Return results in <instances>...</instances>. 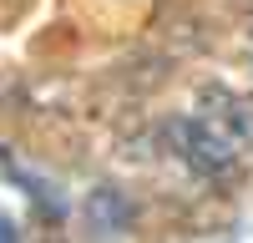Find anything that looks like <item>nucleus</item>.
I'll return each mask as SVG.
<instances>
[{
  "label": "nucleus",
  "mask_w": 253,
  "mask_h": 243,
  "mask_svg": "<svg viewBox=\"0 0 253 243\" xmlns=\"http://www.w3.org/2000/svg\"><path fill=\"white\" fill-rule=\"evenodd\" d=\"M177 142H182V157L203 177H233L243 147H253V107L243 96L218 91L208 96V107L177 122Z\"/></svg>",
  "instance_id": "nucleus-1"
},
{
  "label": "nucleus",
  "mask_w": 253,
  "mask_h": 243,
  "mask_svg": "<svg viewBox=\"0 0 253 243\" xmlns=\"http://www.w3.org/2000/svg\"><path fill=\"white\" fill-rule=\"evenodd\" d=\"M0 238H15V228H10V223H5V218H0Z\"/></svg>",
  "instance_id": "nucleus-2"
}]
</instances>
